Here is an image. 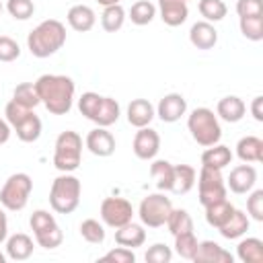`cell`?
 Masks as SVG:
<instances>
[{
  "instance_id": "cell-49",
  "label": "cell",
  "mask_w": 263,
  "mask_h": 263,
  "mask_svg": "<svg viewBox=\"0 0 263 263\" xmlns=\"http://www.w3.org/2000/svg\"><path fill=\"white\" fill-rule=\"evenodd\" d=\"M10 123L6 119H0V144H6L10 140Z\"/></svg>"
},
{
  "instance_id": "cell-45",
  "label": "cell",
  "mask_w": 263,
  "mask_h": 263,
  "mask_svg": "<svg viewBox=\"0 0 263 263\" xmlns=\"http://www.w3.org/2000/svg\"><path fill=\"white\" fill-rule=\"evenodd\" d=\"M21 55V47L12 37L0 35V62H14Z\"/></svg>"
},
{
  "instance_id": "cell-12",
  "label": "cell",
  "mask_w": 263,
  "mask_h": 263,
  "mask_svg": "<svg viewBox=\"0 0 263 263\" xmlns=\"http://www.w3.org/2000/svg\"><path fill=\"white\" fill-rule=\"evenodd\" d=\"M257 183V171L251 164H238L230 171L228 179H226V187L236 193V195H245L249 193Z\"/></svg>"
},
{
  "instance_id": "cell-11",
  "label": "cell",
  "mask_w": 263,
  "mask_h": 263,
  "mask_svg": "<svg viewBox=\"0 0 263 263\" xmlns=\"http://www.w3.org/2000/svg\"><path fill=\"white\" fill-rule=\"evenodd\" d=\"M84 146L88 148L90 154L99 156V158H107L115 152V138L113 134L107 129V127H95L86 134V140H84Z\"/></svg>"
},
{
  "instance_id": "cell-47",
  "label": "cell",
  "mask_w": 263,
  "mask_h": 263,
  "mask_svg": "<svg viewBox=\"0 0 263 263\" xmlns=\"http://www.w3.org/2000/svg\"><path fill=\"white\" fill-rule=\"evenodd\" d=\"M236 14L238 16H263V2L261 0H236Z\"/></svg>"
},
{
  "instance_id": "cell-20",
  "label": "cell",
  "mask_w": 263,
  "mask_h": 263,
  "mask_svg": "<svg viewBox=\"0 0 263 263\" xmlns=\"http://www.w3.org/2000/svg\"><path fill=\"white\" fill-rule=\"evenodd\" d=\"M154 115H156V111H154L152 103L146 101V99H134L127 105V121H129V125H134L138 129L150 125Z\"/></svg>"
},
{
  "instance_id": "cell-29",
  "label": "cell",
  "mask_w": 263,
  "mask_h": 263,
  "mask_svg": "<svg viewBox=\"0 0 263 263\" xmlns=\"http://www.w3.org/2000/svg\"><path fill=\"white\" fill-rule=\"evenodd\" d=\"M41 119L31 111L16 127H12L14 132H16V138L21 140V142H27V144H31V142H37L39 140V136H41Z\"/></svg>"
},
{
  "instance_id": "cell-48",
  "label": "cell",
  "mask_w": 263,
  "mask_h": 263,
  "mask_svg": "<svg viewBox=\"0 0 263 263\" xmlns=\"http://www.w3.org/2000/svg\"><path fill=\"white\" fill-rule=\"evenodd\" d=\"M251 113L255 117V121H263V97H255L251 103Z\"/></svg>"
},
{
  "instance_id": "cell-25",
  "label": "cell",
  "mask_w": 263,
  "mask_h": 263,
  "mask_svg": "<svg viewBox=\"0 0 263 263\" xmlns=\"http://www.w3.org/2000/svg\"><path fill=\"white\" fill-rule=\"evenodd\" d=\"M195 179H197V173L193 166L189 164H175V173H173V193L177 195H185L193 189L195 185Z\"/></svg>"
},
{
  "instance_id": "cell-27",
  "label": "cell",
  "mask_w": 263,
  "mask_h": 263,
  "mask_svg": "<svg viewBox=\"0 0 263 263\" xmlns=\"http://www.w3.org/2000/svg\"><path fill=\"white\" fill-rule=\"evenodd\" d=\"M173 173H175V164H171L168 160H154L150 164V177L154 179L158 191L173 189Z\"/></svg>"
},
{
  "instance_id": "cell-42",
  "label": "cell",
  "mask_w": 263,
  "mask_h": 263,
  "mask_svg": "<svg viewBox=\"0 0 263 263\" xmlns=\"http://www.w3.org/2000/svg\"><path fill=\"white\" fill-rule=\"evenodd\" d=\"M33 109H27L25 105H21V103H16L14 99L12 101H8L6 103V109H4V115H6V121L10 123V127H16L29 113H31Z\"/></svg>"
},
{
  "instance_id": "cell-41",
  "label": "cell",
  "mask_w": 263,
  "mask_h": 263,
  "mask_svg": "<svg viewBox=\"0 0 263 263\" xmlns=\"http://www.w3.org/2000/svg\"><path fill=\"white\" fill-rule=\"evenodd\" d=\"M101 95H97V92H92V90H88V92H82V97L78 99V109H80V113L86 117V119H90L92 121V117H95V113H97V109H99V105H101Z\"/></svg>"
},
{
  "instance_id": "cell-28",
  "label": "cell",
  "mask_w": 263,
  "mask_h": 263,
  "mask_svg": "<svg viewBox=\"0 0 263 263\" xmlns=\"http://www.w3.org/2000/svg\"><path fill=\"white\" fill-rule=\"evenodd\" d=\"M236 257L242 263H261L263 261V240L261 238H242L236 247Z\"/></svg>"
},
{
  "instance_id": "cell-5",
  "label": "cell",
  "mask_w": 263,
  "mask_h": 263,
  "mask_svg": "<svg viewBox=\"0 0 263 263\" xmlns=\"http://www.w3.org/2000/svg\"><path fill=\"white\" fill-rule=\"evenodd\" d=\"M80 158H82V138L72 129L62 132L55 140L53 166L60 173H74L80 166Z\"/></svg>"
},
{
  "instance_id": "cell-52",
  "label": "cell",
  "mask_w": 263,
  "mask_h": 263,
  "mask_svg": "<svg viewBox=\"0 0 263 263\" xmlns=\"http://www.w3.org/2000/svg\"><path fill=\"white\" fill-rule=\"evenodd\" d=\"M6 259H8V257H6L4 253H0V263H6Z\"/></svg>"
},
{
  "instance_id": "cell-23",
  "label": "cell",
  "mask_w": 263,
  "mask_h": 263,
  "mask_svg": "<svg viewBox=\"0 0 263 263\" xmlns=\"http://www.w3.org/2000/svg\"><path fill=\"white\" fill-rule=\"evenodd\" d=\"M249 226H251L249 216H247L242 210H236V208H234L232 216H230V218H228V220H226L218 230H220V234H222L224 238L234 240V238H240L242 234H247Z\"/></svg>"
},
{
  "instance_id": "cell-38",
  "label": "cell",
  "mask_w": 263,
  "mask_h": 263,
  "mask_svg": "<svg viewBox=\"0 0 263 263\" xmlns=\"http://www.w3.org/2000/svg\"><path fill=\"white\" fill-rule=\"evenodd\" d=\"M80 236L90 245H101L105 240V228H103V224L99 220L88 218V220H84L80 224Z\"/></svg>"
},
{
  "instance_id": "cell-16",
  "label": "cell",
  "mask_w": 263,
  "mask_h": 263,
  "mask_svg": "<svg viewBox=\"0 0 263 263\" xmlns=\"http://www.w3.org/2000/svg\"><path fill=\"white\" fill-rule=\"evenodd\" d=\"M158 12H160L162 23L168 27H179L189 16L187 2L183 0H158Z\"/></svg>"
},
{
  "instance_id": "cell-13",
  "label": "cell",
  "mask_w": 263,
  "mask_h": 263,
  "mask_svg": "<svg viewBox=\"0 0 263 263\" xmlns=\"http://www.w3.org/2000/svg\"><path fill=\"white\" fill-rule=\"evenodd\" d=\"M187 111V101L183 99V95L179 92H168L160 99L158 107H156V115L160 117V121L164 123H175L179 121Z\"/></svg>"
},
{
  "instance_id": "cell-10",
  "label": "cell",
  "mask_w": 263,
  "mask_h": 263,
  "mask_svg": "<svg viewBox=\"0 0 263 263\" xmlns=\"http://www.w3.org/2000/svg\"><path fill=\"white\" fill-rule=\"evenodd\" d=\"M160 150V136L152 127H140L134 136V154L140 160H152Z\"/></svg>"
},
{
  "instance_id": "cell-44",
  "label": "cell",
  "mask_w": 263,
  "mask_h": 263,
  "mask_svg": "<svg viewBox=\"0 0 263 263\" xmlns=\"http://www.w3.org/2000/svg\"><path fill=\"white\" fill-rule=\"evenodd\" d=\"M144 259H146L148 263H171V259H173V251H171L166 245L156 242V245H152V247L146 251Z\"/></svg>"
},
{
  "instance_id": "cell-26",
  "label": "cell",
  "mask_w": 263,
  "mask_h": 263,
  "mask_svg": "<svg viewBox=\"0 0 263 263\" xmlns=\"http://www.w3.org/2000/svg\"><path fill=\"white\" fill-rule=\"evenodd\" d=\"M119 113H121L119 103L115 99H111V97H103L101 105H99V109H97V113L92 117V121L99 127H109V125H113L119 119Z\"/></svg>"
},
{
  "instance_id": "cell-32",
  "label": "cell",
  "mask_w": 263,
  "mask_h": 263,
  "mask_svg": "<svg viewBox=\"0 0 263 263\" xmlns=\"http://www.w3.org/2000/svg\"><path fill=\"white\" fill-rule=\"evenodd\" d=\"M166 228H168V232L173 236H177L181 232L193 230V220H191V216H189L187 210H175L173 208L171 214H168V218H166Z\"/></svg>"
},
{
  "instance_id": "cell-15",
  "label": "cell",
  "mask_w": 263,
  "mask_h": 263,
  "mask_svg": "<svg viewBox=\"0 0 263 263\" xmlns=\"http://www.w3.org/2000/svg\"><path fill=\"white\" fill-rule=\"evenodd\" d=\"M189 41L197 49H212L218 43V31L208 21H197L189 29Z\"/></svg>"
},
{
  "instance_id": "cell-3",
  "label": "cell",
  "mask_w": 263,
  "mask_h": 263,
  "mask_svg": "<svg viewBox=\"0 0 263 263\" xmlns=\"http://www.w3.org/2000/svg\"><path fill=\"white\" fill-rule=\"evenodd\" d=\"M80 193H82L80 179L74 177L72 173H62L51 183L49 205L58 214H72L80 203Z\"/></svg>"
},
{
  "instance_id": "cell-36",
  "label": "cell",
  "mask_w": 263,
  "mask_h": 263,
  "mask_svg": "<svg viewBox=\"0 0 263 263\" xmlns=\"http://www.w3.org/2000/svg\"><path fill=\"white\" fill-rule=\"evenodd\" d=\"M175 251H177L179 257H183V259H187V261L193 259V255H195V251H197V238H195L193 230L181 232V234L175 236Z\"/></svg>"
},
{
  "instance_id": "cell-35",
  "label": "cell",
  "mask_w": 263,
  "mask_h": 263,
  "mask_svg": "<svg viewBox=\"0 0 263 263\" xmlns=\"http://www.w3.org/2000/svg\"><path fill=\"white\" fill-rule=\"evenodd\" d=\"M12 99L21 105H25L27 109H35L41 101H39V95H37V88H35V82H21L14 92H12Z\"/></svg>"
},
{
  "instance_id": "cell-21",
  "label": "cell",
  "mask_w": 263,
  "mask_h": 263,
  "mask_svg": "<svg viewBox=\"0 0 263 263\" xmlns=\"http://www.w3.org/2000/svg\"><path fill=\"white\" fill-rule=\"evenodd\" d=\"M66 18H68V25H70L74 31H78V33L90 31V29L95 27V23H97L95 10H92L90 6H86V4H74V6L68 10Z\"/></svg>"
},
{
  "instance_id": "cell-40",
  "label": "cell",
  "mask_w": 263,
  "mask_h": 263,
  "mask_svg": "<svg viewBox=\"0 0 263 263\" xmlns=\"http://www.w3.org/2000/svg\"><path fill=\"white\" fill-rule=\"evenodd\" d=\"M35 240H37V245L39 247H43V249H58L60 245H62V240H64V234H62V230H60V226L55 224V226H51V228H47V230H43V232H39V234H35Z\"/></svg>"
},
{
  "instance_id": "cell-1",
  "label": "cell",
  "mask_w": 263,
  "mask_h": 263,
  "mask_svg": "<svg viewBox=\"0 0 263 263\" xmlns=\"http://www.w3.org/2000/svg\"><path fill=\"white\" fill-rule=\"evenodd\" d=\"M35 88L43 107L53 115H66L74 103V80L64 74H43L35 80Z\"/></svg>"
},
{
  "instance_id": "cell-2",
  "label": "cell",
  "mask_w": 263,
  "mask_h": 263,
  "mask_svg": "<svg viewBox=\"0 0 263 263\" xmlns=\"http://www.w3.org/2000/svg\"><path fill=\"white\" fill-rule=\"evenodd\" d=\"M64 43H66V27L55 18H47V21L39 23L27 35V47H29L31 55L41 58V60L60 51L64 47Z\"/></svg>"
},
{
  "instance_id": "cell-7",
  "label": "cell",
  "mask_w": 263,
  "mask_h": 263,
  "mask_svg": "<svg viewBox=\"0 0 263 263\" xmlns=\"http://www.w3.org/2000/svg\"><path fill=\"white\" fill-rule=\"evenodd\" d=\"M173 210L171 199L164 193H150L140 201L138 216L144 226L148 228H160L166 224V218Z\"/></svg>"
},
{
  "instance_id": "cell-22",
  "label": "cell",
  "mask_w": 263,
  "mask_h": 263,
  "mask_svg": "<svg viewBox=\"0 0 263 263\" xmlns=\"http://www.w3.org/2000/svg\"><path fill=\"white\" fill-rule=\"evenodd\" d=\"M232 162V150L224 144H214L208 146L201 154V166H210V168H226Z\"/></svg>"
},
{
  "instance_id": "cell-50",
  "label": "cell",
  "mask_w": 263,
  "mask_h": 263,
  "mask_svg": "<svg viewBox=\"0 0 263 263\" xmlns=\"http://www.w3.org/2000/svg\"><path fill=\"white\" fill-rule=\"evenodd\" d=\"M6 236H8V220H6L4 210L0 208V242H4Z\"/></svg>"
},
{
  "instance_id": "cell-43",
  "label": "cell",
  "mask_w": 263,
  "mask_h": 263,
  "mask_svg": "<svg viewBox=\"0 0 263 263\" xmlns=\"http://www.w3.org/2000/svg\"><path fill=\"white\" fill-rule=\"evenodd\" d=\"M99 261L101 263H134L136 261V255H134V249L117 247V249H111L109 253H105Z\"/></svg>"
},
{
  "instance_id": "cell-8",
  "label": "cell",
  "mask_w": 263,
  "mask_h": 263,
  "mask_svg": "<svg viewBox=\"0 0 263 263\" xmlns=\"http://www.w3.org/2000/svg\"><path fill=\"white\" fill-rule=\"evenodd\" d=\"M197 189H199V203L203 208L210 203H216L220 199H226V193H228L222 171L210 168V166H201L199 179H197Z\"/></svg>"
},
{
  "instance_id": "cell-51",
  "label": "cell",
  "mask_w": 263,
  "mask_h": 263,
  "mask_svg": "<svg viewBox=\"0 0 263 263\" xmlns=\"http://www.w3.org/2000/svg\"><path fill=\"white\" fill-rule=\"evenodd\" d=\"M101 6H113V4H119L121 0H97Z\"/></svg>"
},
{
  "instance_id": "cell-14",
  "label": "cell",
  "mask_w": 263,
  "mask_h": 263,
  "mask_svg": "<svg viewBox=\"0 0 263 263\" xmlns=\"http://www.w3.org/2000/svg\"><path fill=\"white\" fill-rule=\"evenodd\" d=\"M191 261H195V263H232L234 257L228 251H224L218 242L201 240V242H197V251Z\"/></svg>"
},
{
  "instance_id": "cell-37",
  "label": "cell",
  "mask_w": 263,
  "mask_h": 263,
  "mask_svg": "<svg viewBox=\"0 0 263 263\" xmlns=\"http://www.w3.org/2000/svg\"><path fill=\"white\" fill-rule=\"evenodd\" d=\"M238 27H240V33L249 41H261L263 39V16H240Z\"/></svg>"
},
{
  "instance_id": "cell-18",
  "label": "cell",
  "mask_w": 263,
  "mask_h": 263,
  "mask_svg": "<svg viewBox=\"0 0 263 263\" xmlns=\"http://www.w3.org/2000/svg\"><path fill=\"white\" fill-rule=\"evenodd\" d=\"M33 238L25 232H16L6 238V257L12 261H27L33 255Z\"/></svg>"
},
{
  "instance_id": "cell-17",
  "label": "cell",
  "mask_w": 263,
  "mask_h": 263,
  "mask_svg": "<svg viewBox=\"0 0 263 263\" xmlns=\"http://www.w3.org/2000/svg\"><path fill=\"white\" fill-rule=\"evenodd\" d=\"M115 242L125 249H138L146 242V230L142 224L127 222V224L115 228Z\"/></svg>"
},
{
  "instance_id": "cell-33",
  "label": "cell",
  "mask_w": 263,
  "mask_h": 263,
  "mask_svg": "<svg viewBox=\"0 0 263 263\" xmlns=\"http://www.w3.org/2000/svg\"><path fill=\"white\" fill-rule=\"evenodd\" d=\"M154 16H156V6L152 2H148V0H138L129 8V18L138 27H144V25L152 23Z\"/></svg>"
},
{
  "instance_id": "cell-30",
  "label": "cell",
  "mask_w": 263,
  "mask_h": 263,
  "mask_svg": "<svg viewBox=\"0 0 263 263\" xmlns=\"http://www.w3.org/2000/svg\"><path fill=\"white\" fill-rule=\"evenodd\" d=\"M234 212V205L228 201V199H220L216 203H210L205 205V222L214 228H220Z\"/></svg>"
},
{
  "instance_id": "cell-6",
  "label": "cell",
  "mask_w": 263,
  "mask_h": 263,
  "mask_svg": "<svg viewBox=\"0 0 263 263\" xmlns=\"http://www.w3.org/2000/svg\"><path fill=\"white\" fill-rule=\"evenodd\" d=\"M33 191V181L27 173L10 175L0 189V205L10 212H18L27 205L29 195Z\"/></svg>"
},
{
  "instance_id": "cell-39",
  "label": "cell",
  "mask_w": 263,
  "mask_h": 263,
  "mask_svg": "<svg viewBox=\"0 0 263 263\" xmlns=\"http://www.w3.org/2000/svg\"><path fill=\"white\" fill-rule=\"evenodd\" d=\"M6 10L10 12L12 18H16V21H27V18L33 16L35 4H33V0H8V2H6Z\"/></svg>"
},
{
  "instance_id": "cell-9",
  "label": "cell",
  "mask_w": 263,
  "mask_h": 263,
  "mask_svg": "<svg viewBox=\"0 0 263 263\" xmlns=\"http://www.w3.org/2000/svg\"><path fill=\"white\" fill-rule=\"evenodd\" d=\"M101 220L109 228H119L134 218V208L123 197H105L101 201Z\"/></svg>"
},
{
  "instance_id": "cell-34",
  "label": "cell",
  "mask_w": 263,
  "mask_h": 263,
  "mask_svg": "<svg viewBox=\"0 0 263 263\" xmlns=\"http://www.w3.org/2000/svg\"><path fill=\"white\" fill-rule=\"evenodd\" d=\"M197 8H199V14L203 16V21H208V23H218L228 12V8L222 0H199Z\"/></svg>"
},
{
  "instance_id": "cell-54",
  "label": "cell",
  "mask_w": 263,
  "mask_h": 263,
  "mask_svg": "<svg viewBox=\"0 0 263 263\" xmlns=\"http://www.w3.org/2000/svg\"><path fill=\"white\" fill-rule=\"evenodd\" d=\"M183 2H189V0H183Z\"/></svg>"
},
{
  "instance_id": "cell-46",
  "label": "cell",
  "mask_w": 263,
  "mask_h": 263,
  "mask_svg": "<svg viewBox=\"0 0 263 263\" xmlns=\"http://www.w3.org/2000/svg\"><path fill=\"white\" fill-rule=\"evenodd\" d=\"M247 212L253 220L263 222V189H255L247 199Z\"/></svg>"
},
{
  "instance_id": "cell-4",
  "label": "cell",
  "mask_w": 263,
  "mask_h": 263,
  "mask_svg": "<svg viewBox=\"0 0 263 263\" xmlns=\"http://www.w3.org/2000/svg\"><path fill=\"white\" fill-rule=\"evenodd\" d=\"M187 127L191 132V138L199 146H205V148L218 144L222 138V127H220L218 115H214V111L208 107L193 109L191 115L187 117Z\"/></svg>"
},
{
  "instance_id": "cell-19",
  "label": "cell",
  "mask_w": 263,
  "mask_h": 263,
  "mask_svg": "<svg viewBox=\"0 0 263 263\" xmlns=\"http://www.w3.org/2000/svg\"><path fill=\"white\" fill-rule=\"evenodd\" d=\"M245 113H247V105H245V101H242L240 97L230 95V97H224V99L218 101L216 115H218L220 119H224L226 123H236V121H240V119L245 117Z\"/></svg>"
},
{
  "instance_id": "cell-53",
  "label": "cell",
  "mask_w": 263,
  "mask_h": 263,
  "mask_svg": "<svg viewBox=\"0 0 263 263\" xmlns=\"http://www.w3.org/2000/svg\"><path fill=\"white\" fill-rule=\"evenodd\" d=\"M0 12H2V4H0Z\"/></svg>"
},
{
  "instance_id": "cell-24",
  "label": "cell",
  "mask_w": 263,
  "mask_h": 263,
  "mask_svg": "<svg viewBox=\"0 0 263 263\" xmlns=\"http://www.w3.org/2000/svg\"><path fill=\"white\" fill-rule=\"evenodd\" d=\"M236 156L242 162H261L263 160V140L257 136H245L236 144Z\"/></svg>"
},
{
  "instance_id": "cell-31",
  "label": "cell",
  "mask_w": 263,
  "mask_h": 263,
  "mask_svg": "<svg viewBox=\"0 0 263 263\" xmlns=\"http://www.w3.org/2000/svg\"><path fill=\"white\" fill-rule=\"evenodd\" d=\"M125 23V10L121 8V4H113V6H105L103 14H101V25L107 33H115L123 27Z\"/></svg>"
}]
</instances>
